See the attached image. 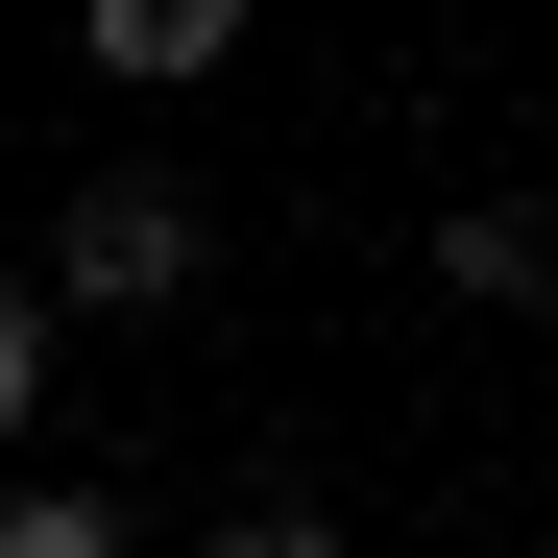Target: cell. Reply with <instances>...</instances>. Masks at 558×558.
<instances>
[{"label":"cell","instance_id":"cell-7","mask_svg":"<svg viewBox=\"0 0 558 558\" xmlns=\"http://www.w3.org/2000/svg\"><path fill=\"white\" fill-rule=\"evenodd\" d=\"M534 316H558V267H534Z\"/></svg>","mask_w":558,"mask_h":558},{"label":"cell","instance_id":"cell-1","mask_svg":"<svg viewBox=\"0 0 558 558\" xmlns=\"http://www.w3.org/2000/svg\"><path fill=\"white\" fill-rule=\"evenodd\" d=\"M195 267H219V219L170 195V170H98V195L49 219V316H170Z\"/></svg>","mask_w":558,"mask_h":558},{"label":"cell","instance_id":"cell-5","mask_svg":"<svg viewBox=\"0 0 558 558\" xmlns=\"http://www.w3.org/2000/svg\"><path fill=\"white\" fill-rule=\"evenodd\" d=\"M25 413H49V292L0 267V437H25Z\"/></svg>","mask_w":558,"mask_h":558},{"label":"cell","instance_id":"cell-3","mask_svg":"<svg viewBox=\"0 0 558 558\" xmlns=\"http://www.w3.org/2000/svg\"><path fill=\"white\" fill-rule=\"evenodd\" d=\"M534 267H558V219H510V195H461V219H437V292H486V316H510Z\"/></svg>","mask_w":558,"mask_h":558},{"label":"cell","instance_id":"cell-4","mask_svg":"<svg viewBox=\"0 0 558 558\" xmlns=\"http://www.w3.org/2000/svg\"><path fill=\"white\" fill-rule=\"evenodd\" d=\"M0 558H122V510L98 486H0Z\"/></svg>","mask_w":558,"mask_h":558},{"label":"cell","instance_id":"cell-2","mask_svg":"<svg viewBox=\"0 0 558 558\" xmlns=\"http://www.w3.org/2000/svg\"><path fill=\"white\" fill-rule=\"evenodd\" d=\"M243 25H267V0H73V49H98L122 98H195V73H243Z\"/></svg>","mask_w":558,"mask_h":558},{"label":"cell","instance_id":"cell-6","mask_svg":"<svg viewBox=\"0 0 558 558\" xmlns=\"http://www.w3.org/2000/svg\"><path fill=\"white\" fill-rule=\"evenodd\" d=\"M219 558H364V534H316V510H243V534H219Z\"/></svg>","mask_w":558,"mask_h":558}]
</instances>
